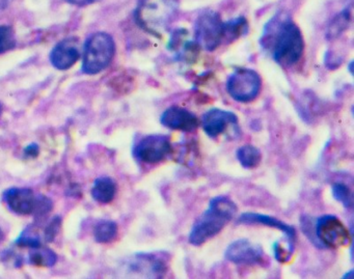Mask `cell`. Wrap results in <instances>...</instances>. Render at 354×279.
<instances>
[{"label":"cell","instance_id":"cell-16","mask_svg":"<svg viewBox=\"0 0 354 279\" xmlns=\"http://www.w3.org/2000/svg\"><path fill=\"white\" fill-rule=\"evenodd\" d=\"M118 186L115 180L109 177H98L92 188V196L95 202L106 204L113 202L117 195Z\"/></svg>","mask_w":354,"mask_h":279},{"label":"cell","instance_id":"cell-4","mask_svg":"<svg viewBox=\"0 0 354 279\" xmlns=\"http://www.w3.org/2000/svg\"><path fill=\"white\" fill-rule=\"evenodd\" d=\"M3 200L10 211L21 216L32 215L36 218H43L53 208L50 198L43 194H36L30 188H10L3 192Z\"/></svg>","mask_w":354,"mask_h":279},{"label":"cell","instance_id":"cell-17","mask_svg":"<svg viewBox=\"0 0 354 279\" xmlns=\"http://www.w3.org/2000/svg\"><path fill=\"white\" fill-rule=\"evenodd\" d=\"M57 262V256L55 251L49 248L40 247L30 248L28 253V262L32 266L40 267V268H50L55 266Z\"/></svg>","mask_w":354,"mask_h":279},{"label":"cell","instance_id":"cell-18","mask_svg":"<svg viewBox=\"0 0 354 279\" xmlns=\"http://www.w3.org/2000/svg\"><path fill=\"white\" fill-rule=\"evenodd\" d=\"M236 158L242 167L246 169H256L262 161V153L252 144L240 146L236 152Z\"/></svg>","mask_w":354,"mask_h":279},{"label":"cell","instance_id":"cell-22","mask_svg":"<svg viewBox=\"0 0 354 279\" xmlns=\"http://www.w3.org/2000/svg\"><path fill=\"white\" fill-rule=\"evenodd\" d=\"M225 24V43L233 42L245 32L248 21L243 17L236 18Z\"/></svg>","mask_w":354,"mask_h":279},{"label":"cell","instance_id":"cell-21","mask_svg":"<svg viewBox=\"0 0 354 279\" xmlns=\"http://www.w3.org/2000/svg\"><path fill=\"white\" fill-rule=\"evenodd\" d=\"M331 194L337 202H339L344 208L351 210L353 206V198L352 191L346 184L342 182H335L331 185Z\"/></svg>","mask_w":354,"mask_h":279},{"label":"cell","instance_id":"cell-29","mask_svg":"<svg viewBox=\"0 0 354 279\" xmlns=\"http://www.w3.org/2000/svg\"><path fill=\"white\" fill-rule=\"evenodd\" d=\"M13 0H0V6H7L9 3H12Z\"/></svg>","mask_w":354,"mask_h":279},{"label":"cell","instance_id":"cell-7","mask_svg":"<svg viewBox=\"0 0 354 279\" xmlns=\"http://www.w3.org/2000/svg\"><path fill=\"white\" fill-rule=\"evenodd\" d=\"M261 88L260 75L248 68H237L227 78V93L237 102H252L260 94Z\"/></svg>","mask_w":354,"mask_h":279},{"label":"cell","instance_id":"cell-26","mask_svg":"<svg viewBox=\"0 0 354 279\" xmlns=\"http://www.w3.org/2000/svg\"><path fill=\"white\" fill-rule=\"evenodd\" d=\"M273 252H274V258H277V262H289L293 256V253H291L287 248H283L279 242H275L273 244Z\"/></svg>","mask_w":354,"mask_h":279},{"label":"cell","instance_id":"cell-31","mask_svg":"<svg viewBox=\"0 0 354 279\" xmlns=\"http://www.w3.org/2000/svg\"><path fill=\"white\" fill-rule=\"evenodd\" d=\"M3 239H5V233H3V229H0V244L3 241Z\"/></svg>","mask_w":354,"mask_h":279},{"label":"cell","instance_id":"cell-19","mask_svg":"<svg viewBox=\"0 0 354 279\" xmlns=\"http://www.w3.org/2000/svg\"><path fill=\"white\" fill-rule=\"evenodd\" d=\"M118 231L119 229L115 221L103 219L95 225L94 238L98 243H111L117 238Z\"/></svg>","mask_w":354,"mask_h":279},{"label":"cell","instance_id":"cell-5","mask_svg":"<svg viewBox=\"0 0 354 279\" xmlns=\"http://www.w3.org/2000/svg\"><path fill=\"white\" fill-rule=\"evenodd\" d=\"M115 55V43L106 32H96L88 37L84 44L82 72L96 75L106 69Z\"/></svg>","mask_w":354,"mask_h":279},{"label":"cell","instance_id":"cell-27","mask_svg":"<svg viewBox=\"0 0 354 279\" xmlns=\"http://www.w3.org/2000/svg\"><path fill=\"white\" fill-rule=\"evenodd\" d=\"M40 154V148L38 144H32L24 150V156L26 159H35Z\"/></svg>","mask_w":354,"mask_h":279},{"label":"cell","instance_id":"cell-3","mask_svg":"<svg viewBox=\"0 0 354 279\" xmlns=\"http://www.w3.org/2000/svg\"><path fill=\"white\" fill-rule=\"evenodd\" d=\"M179 0H140L136 11L138 26L149 34L160 37L175 18Z\"/></svg>","mask_w":354,"mask_h":279},{"label":"cell","instance_id":"cell-20","mask_svg":"<svg viewBox=\"0 0 354 279\" xmlns=\"http://www.w3.org/2000/svg\"><path fill=\"white\" fill-rule=\"evenodd\" d=\"M16 245L24 248H37L42 246V237L39 235L36 225L26 227L15 242Z\"/></svg>","mask_w":354,"mask_h":279},{"label":"cell","instance_id":"cell-14","mask_svg":"<svg viewBox=\"0 0 354 279\" xmlns=\"http://www.w3.org/2000/svg\"><path fill=\"white\" fill-rule=\"evenodd\" d=\"M80 57L77 41L74 38L65 39L57 43L50 53V61L53 67L62 71L73 67Z\"/></svg>","mask_w":354,"mask_h":279},{"label":"cell","instance_id":"cell-25","mask_svg":"<svg viewBox=\"0 0 354 279\" xmlns=\"http://www.w3.org/2000/svg\"><path fill=\"white\" fill-rule=\"evenodd\" d=\"M61 224V217L55 216L51 219L50 222L45 227L44 233H43V240H44L46 243H51V242L55 241V238L59 235Z\"/></svg>","mask_w":354,"mask_h":279},{"label":"cell","instance_id":"cell-2","mask_svg":"<svg viewBox=\"0 0 354 279\" xmlns=\"http://www.w3.org/2000/svg\"><path fill=\"white\" fill-rule=\"evenodd\" d=\"M273 32L269 45L275 63L283 68L295 65L304 51V37L298 26L293 22L283 21Z\"/></svg>","mask_w":354,"mask_h":279},{"label":"cell","instance_id":"cell-13","mask_svg":"<svg viewBox=\"0 0 354 279\" xmlns=\"http://www.w3.org/2000/svg\"><path fill=\"white\" fill-rule=\"evenodd\" d=\"M160 123L167 129L185 132V133L196 131L198 127L196 115L188 109L179 106H171L167 108L161 115Z\"/></svg>","mask_w":354,"mask_h":279},{"label":"cell","instance_id":"cell-15","mask_svg":"<svg viewBox=\"0 0 354 279\" xmlns=\"http://www.w3.org/2000/svg\"><path fill=\"white\" fill-rule=\"evenodd\" d=\"M136 267L151 277H163L169 269V254L167 252L138 254Z\"/></svg>","mask_w":354,"mask_h":279},{"label":"cell","instance_id":"cell-32","mask_svg":"<svg viewBox=\"0 0 354 279\" xmlns=\"http://www.w3.org/2000/svg\"><path fill=\"white\" fill-rule=\"evenodd\" d=\"M1 113H3V105L0 103V115H1Z\"/></svg>","mask_w":354,"mask_h":279},{"label":"cell","instance_id":"cell-11","mask_svg":"<svg viewBox=\"0 0 354 279\" xmlns=\"http://www.w3.org/2000/svg\"><path fill=\"white\" fill-rule=\"evenodd\" d=\"M237 223L246 225H264V227L281 231L287 239V249L291 253H294L295 251V229L292 225L288 224L275 217L260 214V213L246 212L240 215L239 218L237 219Z\"/></svg>","mask_w":354,"mask_h":279},{"label":"cell","instance_id":"cell-9","mask_svg":"<svg viewBox=\"0 0 354 279\" xmlns=\"http://www.w3.org/2000/svg\"><path fill=\"white\" fill-rule=\"evenodd\" d=\"M173 151L169 136L151 134L138 140L133 148V156L146 164H157L167 159Z\"/></svg>","mask_w":354,"mask_h":279},{"label":"cell","instance_id":"cell-12","mask_svg":"<svg viewBox=\"0 0 354 279\" xmlns=\"http://www.w3.org/2000/svg\"><path fill=\"white\" fill-rule=\"evenodd\" d=\"M202 127L207 136L218 137L229 127H238V117L232 111L221 108H212L202 117Z\"/></svg>","mask_w":354,"mask_h":279},{"label":"cell","instance_id":"cell-1","mask_svg":"<svg viewBox=\"0 0 354 279\" xmlns=\"http://www.w3.org/2000/svg\"><path fill=\"white\" fill-rule=\"evenodd\" d=\"M237 212L235 202L225 195L213 198L208 208L194 221L188 241L192 245L201 246L218 235Z\"/></svg>","mask_w":354,"mask_h":279},{"label":"cell","instance_id":"cell-10","mask_svg":"<svg viewBox=\"0 0 354 279\" xmlns=\"http://www.w3.org/2000/svg\"><path fill=\"white\" fill-rule=\"evenodd\" d=\"M225 258L237 266H254L264 262L265 253L258 244L248 239H238L227 246Z\"/></svg>","mask_w":354,"mask_h":279},{"label":"cell","instance_id":"cell-30","mask_svg":"<svg viewBox=\"0 0 354 279\" xmlns=\"http://www.w3.org/2000/svg\"><path fill=\"white\" fill-rule=\"evenodd\" d=\"M352 274H353V270L349 271V272L346 273L345 275H344V278H351Z\"/></svg>","mask_w":354,"mask_h":279},{"label":"cell","instance_id":"cell-8","mask_svg":"<svg viewBox=\"0 0 354 279\" xmlns=\"http://www.w3.org/2000/svg\"><path fill=\"white\" fill-rule=\"evenodd\" d=\"M196 40V44L207 51H214L225 43V24L221 21L218 14L206 11L198 18Z\"/></svg>","mask_w":354,"mask_h":279},{"label":"cell","instance_id":"cell-24","mask_svg":"<svg viewBox=\"0 0 354 279\" xmlns=\"http://www.w3.org/2000/svg\"><path fill=\"white\" fill-rule=\"evenodd\" d=\"M16 47L15 32L10 26H0V55Z\"/></svg>","mask_w":354,"mask_h":279},{"label":"cell","instance_id":"cell-23","mask_svg":"<svg viewBox=\"0 0 354 279\" xmlns=\"http://www.w3.org/2000/svg\"><path fill=\"white\" fill-rule=\"evenodd\" d=\"M350 21L349 12H342L339 15H337L335 19L329 24L328 30H327V38L335 39L339 37L344 30L347 28L348 24Z\"/></svg>","mask_w":354,"mask_h":279},{"label":"cell","instance_id":"cell-6","mask_svg":"<svg viewBox=\"0 0 354 279\" xmlns=\"http://www.w3.org/2000/svg\"><path fill=\"white\" fill-rule=\"evenodd\" d=\"M351 233L335 215H322L315 220L312 243L320 248L339 249L349 245Z\"/></svg>","mask_w":354,"mask_h":279},{"label":"cell","instance_id":"cell-28","mask_svg":"<svg viewBox=\"0 0 354 279\" xmlns=\"http://www.w3.org/2000/svg\"><path fill=\"white\" fill-rule=\"evenodd\" d=\"M66 1L71 3V5L77 6V7H86V6L99 3V1H102V0H66Z\"/></svg>","mask_w":354,"mask_h":279}]
</instances>
